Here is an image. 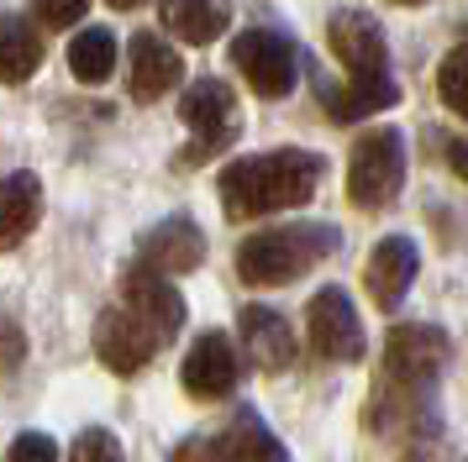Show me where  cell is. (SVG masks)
<instances>
[{"mask_svg": "<svg viewBox=\"0 0 468 462\" xmlns=\"http://www.w3.org/2000/svg\"><path fill=\"white\" fill-rule=\"evenodd\" d=\"M37 63H43V37L32 32V21L5 16L0 21V74H5V84H27Z\"/></svg>", "mask_w": 468, "mask_h": 462, "instance_id": "20", "label": "cell"}, {"mask_svg": "<svg viewBox=\"0 0 468 462\" xmlns=\"http://www.w3.org/2000/svg\"><path fill=\"white\" fill-rule=\"evenodd\" d=\"M416 268H421L416 242H410V236H384L379 247L368 252V268H363V284L374 294V305H379V310H400V299H405V289H410Z\"/></svg>", "mask_w": 468, "mask_h": 462, "instance_id": "14", "label": "cell"}, {"mask_svg": "<svg viewBox=\"0 0 468 462\" xmlns=\"http://www.w3.org/2000/svg\"><path fill=\"white\" fill-rule=\"evenodd\" d=\"M158 11H164L169 37L190 42V47H211L232 26V0H164Z\"/></svg>", "mask_w": 468, "mask_h": 462, "instance_id": "16", "label": "cell"}, {"mask_svg": "<svg viewBox=\"0 0 468 462\" xmlns=\"http://www.w3.org/2000/svg\"><path fill=\"white\" fill-rule=\"evenodd\" d=\"M69 462H127V457H122V441L111 436L106 425H85V431L74 436Z\"/></svg>", "mask_w": 468, "mask_h": 462, "instance_id": "23", "label": "cell"}, {"mask_svg": "<svg viewBox=\"0 0 468 462\" xmlns=\"http://www.w3.org/2000/svg\"><path fill=\"white\" fill-rule=\"evenodd\" d=\"M106 5H116V11H137V5H148V0H106Z\"/></svg>", "mask_w": 468, "mask_h": 462, "instance_id": "29", "label": "cell"}, {"mask_svg": "<svg viewBox=\"0 0 468 462\" xmlns=\"http://www.w3.org/2000/svg\"><path fill=\"white\" fill-rule=\"evenodd\" d=\"M5 462H58V441L48 431H22L5 446Z\"/></svg>", "mask_w": 468, "mask_h": 462, "instance_id": "24", "label": "cell"}, {"mask_svg": "<svg viewBox=\"0 0 468 462\" xmlns=\"http://www.w3.org/2000/svg\"><path fill=\"white\" fill-rule=\"evenodd\" d=\"M342 247V231L326 221H295V226H269L253 231L237 247V278L258 284V289H279L295 284L300 273H311L316 263H326Z\"/></svg>", "mask_w": 468, "mask_h": 462, "instance_id": "2", "label": "cell"}, {"mask_svg": "<svg viewBox=\"0 0 468 462\" xmlns=\"http://www.w3.org/2000/svg\"><path fill=\"white\" fill-rule=\"evenodd\" d=\"M442 152H447V168H452L458 179H468V142H463V137H452Z\"/></svg>", "mask_w": 468, "mask_h": 462, "instance_id": "27", "label": "cell"}, {"mask_svg": "<svg viewBox=\"0 0 468 462\" xmlns=\"http://www.w3.org/2000/svg\"><path fill=\"white\" fill-rule=\"evenodd\" d=\"M305 331H311V347L326 362H358L368 352V336H363V320L353 310V299L342 284H326V289L311 294L305 305Z\"/></svg>", "mask_w": 468, "mask_h": 462, "instance_id": "8", "label": "cell"}, {"mask_svg": "<svg viewBox=\"0 0 468 462\" xmlns=\"http://www.w3.org/2000/svg\"><path fill=\"white\" fill-rule=\"evenodd\" d=\"M447 357H452V341H447L442 326H421V320L395 326L384 336V383H395V389H431L437 373L447 368Z\"/></svg>", "mask_w": 468, "mask_h": 462, "instance_id": "4", "label": "cell"}, {"mask_svg": "<svg viewBox=\"0 0 468 462\" xmlns=\"http://www.w3.org/2000/svg\"><path fill=\"white\" fill-rule=\"evenodd\" d=\"M437 89H442V105L458 116V121H468V42L463 47H452L442 58V68H437Z\"/></svg>", "mask_w": 468, "mask_h": 462, "instance_id": "22", "label": "cell"}, {"mask_svg": "<svg viewBox=\"0 0 468 462\" xmlns=\"http://www.w3.org/2000/svg\"><path fill=\"white\" fill-rule=\"evenodd\" d=\"M405 189V142L395 126H374L363 131L353 158H347V194L363 210H384L395 205Z\"/></svg>", "mask_w": 468, "mask_h": 462, "instance_id": "3", "label": "cell"}, {"mask_svg": "<svg viewBox=\"0 0 468 462\" xmlns=\"http://www.w3.org/2000/svg\"><path fill=\"white\" fill-rule=\"evenodd\" d=\"M232 63H237V74L253 84V95H263V100H284L300 74L295 42L284 32H274V26H248L232 42Z\"/></svg>", "mask_w": 468, "mask_h": 462, "instance_id": "5", "label": "cell"}, {"mask_svg": "<svg viewBox=\"0 0 468 462\" xmlns=\"http://www.w3.org/2000/svg\"><path fill=\"white\" fill-rule=\"evenodd\" d=\"M137 257L148 263V268L158 273H190L200 268V257H206V236H200V226H195L190 215H169V221H158V226L137 242Z\"/></svg>", "mask_w": 468, "mask_h": 462, "instance_id": "15", "label": "cell"}, {"mask_svg": "<svg viewBox=\"0 0 468 462\" xmlns=\"http://www.w3.org/2000/svg\"><path fill=\"white\" fill-rule=\"evenodd\" d=\"M90 0H32V16L43 21V26H74V21L85 16Z\"/></svg>", "mask_w": 468, "mask_h": 462, "instance_id": "25", "label": "cell"}, {"mask_svg": "<svg viewBox=\"0 0 468 462\" xmlns=\"http://www.w3.org/2000/svg\"><path fill=\"white\" fill-rule=\"evenodd\" d=\"M37 215H43V184H37V173L16 168L0 189V247H22L27 231L37 226Z\"/></svg>", "mask_w": 468, "mask_h": 462, "instance_id": "18", "label": "cell"}, {"mask_svg": "<svg viewBox=\"0 0 468 462\" xmlns=\"http://www.w3.org/2000/svg\"><path fill=\"white\" fill-rule=\"evenodd\" d=\"M22 362V331H16V320H5V368H16Z\"/></svg>", "mask_w": 468, "mask_h": 462, "instance_id": "28", "label": "cell"}, {"mask_svg": "<svg viewBox=\"0 0 468 462\" xmlns=\"http://www.w3.org/2000/svg\"><path fill=\"white\" fill-rule=\"evenodd\" d=\"M221 457L227 462H290L284 441L269 431V420L258 410H232V420L221 425Z\"/></svg>", "mask_w": 468, "mask_h": 462, "instance_id": "17", "label": "cell"}, {"mask_svg": "<svg viewBox=\"0 0 468 462\" xmlns=\"http://www.w3.org/2000/svg\"><path fill=\"white\" fill-rule=\"evenodd\" d=\"M122 299H127L137 315H148L153 326L169 336V341L179 336V326H185V294L169 284V273L148 268L143 257H137L127 273H122Z\"/></svg>", "mask_w": 468, "mask_h": 462, "instance_id": "12", "label": "cell"}, {"mask_svg": "<svg viewBox=\"0 0 468 462\" xmlns=\"http://www.w3.org/2000/svg\"><path fill=\"white\" fill-rule=\"evenodd\" d=\"M463 462H468V457H463Z\"/></svg>", "mask_w": 468, "mask_h": 462, "instance_id": "31", "label": "cell"}, {"mask_svg": "<svg viewBox=\"0 0 468 462\" xmlns=\"http://www.w3.org/2000/svg\"><path fill=\"white\" fill-rule=\"evenodd\" d=\"M185 394L190 399H227L237 389V378H242V362H237V347L227 331H206L195 336V347L185 352Z\"/></svg>", "mask_w": 468, "mask_h": 462, "instance_id": "9", "label": "cell"}, {"mask_svg": "<svg viewBox=\"0 0 468 462\" xmlns=\"http://www.w3.org/2000/svg\"><path fill=\"white\" fill-rule=\"evenodd\" d=\"M127 63H132L127 68L132 74V100H143V105L164 100L174 84L185 79V58H179L158 32H137L132 47H127Z\"/></svg>", "mask_w": 468, "mask_h": 462, "instance_id": "13", "label": "cell"}, {"mask_svg": "<svg viewBox=\"0 0 468 462\" xmlns=\"http://www.w3.org/2000/svg\"><path fill=\"white\" fill-rule=\"evenodd\" d=\"M111 68H116V37L106 26H85L80 37L69 42V74L74 79L101 84V79H111Z\"/></svg>", "mask_w": 468, "mask_h": 462, "instance_id": "21", "label": "cell"}, {"mask_svg": "<svg viewBox=\"0 0 468 462\" xmlns=\"http://www.w3.org/2000/svg\"><path fill=\"white\" fill-rule=\"evenodd\" d=\"M395 5H426V0H395Z\"/></svg>", "mask_w": 468, "mask_h": 462, "instance_id": "30", "label": "cell"}, {"mask_svg": "<svg viewBox=\"0 0 468 462\" xmlns=\"http://www.w3.org/2000/svg\"><path fill=\"white\" fill-rule=\"evenodd\" d=\"M395 100H400V84L389 79V68H384V74H347V84L337 95H326V110L337 121H363V116L389 110Z\"/></svg>", "mask_w": 468, "mask_h": 462, "instance_id": "19", "label": "cell"}, {"mask_svg": "<svg viewBox=\"0 0 468 462\" xmlns=\"http://www.w3.org/2000/svg\"><path fill=\"white\" fill-rule=\"evenodd\" d=\"M326 158L305 152V147H274V152H253V158H237L221 168L216 194L221 210L232 221H258V215H279V210H295L316 194Z\"/></svg>", "mask_w": 468, "mask_h": 462, "instance_id": "1", "label": "cell"}, {"mask_svg": "<svg viewBox=\"0 0 468 462\" xmlns=\"http://www.w3.org/2000/svg\"><path fill=\"white\" fill-rule=\"evenodd\" d=\"M169 462H227L221 457V436H185L169 452Z\"/></svg>", "mask_w": 468, "mask_h": 462, "instance_id": "26", "label": "cell"}, {"mask_svg": "<svg viewBox=\"0 0 468 462\" xmlns=\"http://www.w3.org/2000/svg\"><path fill=\"white\" fill-rule=\"evenodd\" d=\"M237 336H242V352L253 368L263 373H284V368H295V331H290V320L269 305H242L237 310Z\"/></svg>", "mask_w": 468, "mask_h": 462, "instance_id": "10", "label": "cell"}, {"mask_svg": "<svg viewBox=\"0 0 468 462\" xmlns=\"http://www.w3.org/2000/svg\"><path fill=\"white\" fill-rule=\"evenodd\" d=\"M179 116L190 126V152L185 163H200V158H216L237 142V95L221 79H195L179 100Z\"/></svg>", "mask_w": 468, "mask_h": 462, "instance_id": "6", "label": "cell"}, {"mask_svg": "<svg viewBox=\"0 0 468 462\" xmlns=\"http://www.w3.org/2000/svg\"><path fill=\"white\" fill-rule=\"evenodd\" d=\"M169 336L153 326L148 315H137L122 299V305H111L101 320H95V352H101V362H106L111 373H122V378H132V373H143L153 357H158V347H164Z\"/></svg>", "mask_w": 468, "mask_h": 462, "instance_id": "7", "label": "cell"}, {"mask_svg": "<svg viewBox=\"0 0 468 462\" xmlns=\"http://www.w3.org/2000/svg\"><path fill=\"white\" fill-rule=\"evenodd\" d=\"M332 53L347 74H384L389 68V47H384V26L368 11H337L326 21Z\"/></svg>", "mask_w": 468, "mask_h": 462, "instance_id": "11", "label": "cell"}]
</instances>
